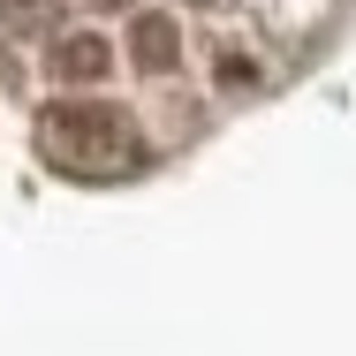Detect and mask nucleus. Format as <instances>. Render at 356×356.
<instances>
[{
    "mask_svg": "<svg viewBox=\"0 0 356 356\" xmlns=\"http://www.w3.org/2000/svg\"><path fill=\"white\" fill-rule=\"evenodd\" d=\"M38 137H46L54 159H137L144 152L137 129L122 122V106H106V99H61V106H46Z\"/></svg>",
    "mask_w": 356,
    "mask_h": 356,
    "instance_id": "f257e3e1",
    "label": "nucleus"
},
{
    "mask_svg": "<svg viewBox=\"0 0 356 356\" xmlns=\"http://www.w3.org/2000/svg\"><path fill=\"white\" fill-rule=\"evenodd\" d=\"M129 61H137L144 76L182 69V31H175V15H137V23H129Z\"/></svg>",
    "mask_w": 356,
    "mask_h": 356,
    "instance_id": "f03ea898",
    "label": "nucleus"
},
{
    "mask_svg": "<svg viewBox=\"0 0 356 356\" xmlns=\"http://www.w3.org/2000/svg\"><path fill=\"white\" fill-rule=\"evenodd\" d=\"M106 69H114V46H106L99 31H69V38H54V76H61V83H99Z\"/></svg>",
    "mask_w": 356,
    "mask_h": 356,
    "instance_id": "7ed1b4c3",
    "label": "nucleus"
},
{
    "mask_svg": "<svg viewBox=\"0 0 356 356\" xmlns=\"http://www.w3.org/2000/svg\"><path fill=\"white\" fill-rule=\"evenodd\" d=\"M220 91H250V83H258V61H250V54H220Z\"/></svg>",
    "mask_w": 356,
    "mask_h": 356,
    "instance_id": "20e7f679",
    "label": "nucleus"
},
{
    "mask_svg": "<svg viewBox=\"0 0 356 356\" xmlns=\"http://www.w3.org/2000/svg\"><path fill=\"white\" fill-rule=\"evenodd\" d=\"M99 8H129V0H99Z\"/></svg>",
    "mask_w": 356,
    "mask_h": 356,
    "instance_id": "39448f33",
    "label": "nucleus"
},
{
    "mask_svg": "<svg viewBox=\"0 0 356 356\" xmlns=\"http://www.w3.org/2000/svg\"><path fill=\"white\" fill-rule=\"evenodd\" d=\"M15 8H31V0H15Z\"/></svg>",
    "mask_w": 356,
    "mask_h": 356,
    "instance_id": "423d86ee",
    "label": "nucleus"
}]
</instances>
